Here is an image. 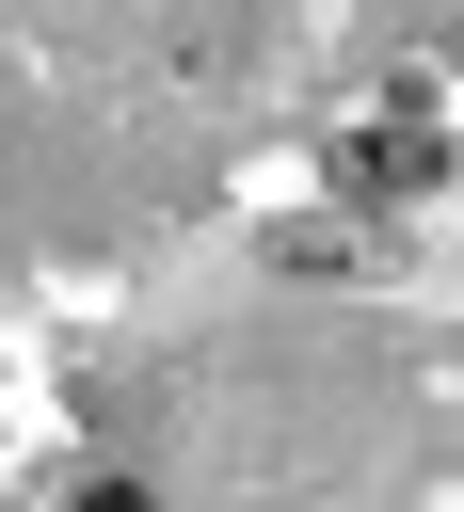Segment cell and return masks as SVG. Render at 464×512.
Listing matches in <instances>:
<instances>
[{"label": "cell", "mask_w": 464, "mask_h": 512, "mask_svg": "<svg viewBox=\"0 0 464 512\" xmlns=\"http://www.w3.org/2000/svg\"><path fill=\"white\" fill-rule=\"evenodd\" d=\"M336 176H352V192H432V176H448V144L400 112V128H368V144H336Z\"/></svg>", "instance_id": "1"}, {"label": "cell", "mask_w": 464, "mask_h": 512, "mask_svg": "<svg viewBox=\"0 0 464 512\" xmlns=\"http://www.w3.org/2000/svg\"><path fill=\"white\" fill-rule=\"evenodd\" d=\"M80 512H160V496L144 480H80Z\"/></svg>", "instance_id": "2"}]
</instances>
